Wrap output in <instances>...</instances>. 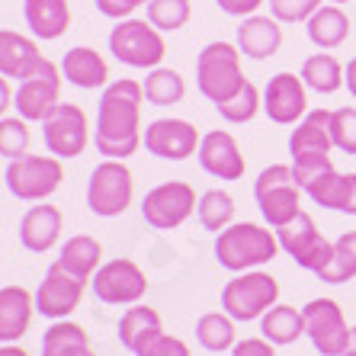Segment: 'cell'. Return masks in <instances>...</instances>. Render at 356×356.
Returning a JSON list of instances; mask_svg holds the SVG:
<instances>
[{
  "label": "cell",
  "mask_w": 356,
  "mask_h": 356,
  "mask_svg": "<svg viewBox=\"0 0 356 356\" xmlns=\"http://www.w3.org/2000/svg\"><path fill=\"white\" fill-rule=\"evenodd\" d=\"M141 103H145V87L132 77L113 81L99 97L97 109V135L93 145L106 161L132 158L141 145Z\"/></svg>",
  "instance_id": "1"
},
{
  "label": "cell",
  "mask_w": 356,
  "mask_h": 356,
  "mask_svg": "<svg viewBox=\"0 0 356 356\" xmlns=\"http://www.w3.org/2000/svg\"><path fill=\"white\" fill-rule=\"evenodd\" d=\"M276 254H280V238H276V232H270L266 225L238 222V225H228L216 238L218 264H222L225 270H232V273L257 270V266L270 264Z\"/></svg>",
  "instance_id": "2"
},
{
  "label": "cell",
  "mask_w": 356,
  "mask_h": 356,
  "mask_svg": "<svg viewBox=\"0 0 356 356\" xmlns=\"http://www.w3.org/2000/svg\"><path fill=\"white\" fill-rule=\"evenodd\" d=\"M241 49L232 42H209L196 58V87L199 93L212 103H225L248 83L244 71H241Z\"/></svg>",
  "instance_id": "3"
},
{
  "label": "cell",
  "mask_w": 356,
  "mask_h": 356,
  "mask_svg": "<svg viewBox=\"0 0 356 356\" xmlns=\"http://www.w3.org/2000/svg\"><path fill=\"white\" fill-rule=\"evenodd\" d=\"M254 196H257L260 216L270 228H282L302 216V186L296 183L292 164H273L260 170L257 183H254Z\"/></svg>",
  "instance_id": "4"
},
{
  "label": "cell",
  "mask_w": 356,
  "mask_h": 356,
  "mask_svg": "<svg viewBox=\"0 0 356 356\" xmlns=\"http://www.w3.org/2000/svg\"><path fill=\"white\" fill-rule=\"evenodd\" d=\"M273 305H280V282L264 270L238 273L222 289V312L234 321H254L264 318Z\"/></svg>",
  "instance_id": "5"
},
{
  "label": "cell",
  "mask_w": 356,
  "mask_h": 356,
  "mask_svg": "<svg viewBox=\"0 0 356 356\" xmlns=\"http://www.w3.org/2000/svg\"><path fill=\"white\" fill-rule=\"evenodd\" d=\"M109 51H113V58L122 61L129 67H161L167 55V45H164V35L161 29H154L151 23L145 19H119L113 26V33H109Z\"/></svg>",
  "instance_id": "6"
},
{
  "label": "cell",
  "mask_w": 356,
  "mask_h": 356,
  "mask_svg": "<svg viewBox=\"0 0 356 356\" xmlns=\"http://www.w3.org/2000/svg\"><path fill=\"white\" fill-rule=\"evenodd\" d=\"M65 167L61 158H45V154H26L7 164V186L10 193L23 202H42L61 186Z\"/></svg>",
  "instance_id": "7"
},
{
  "label": "cell",
  "mask_w": 356,
  "mask_h": 356,
  "mask_svg": "<svg viewBox=\"0 0 356 356\" xmlns=\"http://www.w3.org/2000/svg\"><path fill=\"white\" fill-rule=\"evenodd\" d=\"M132 170L122 161H103L93 167L90 186H87V206L93 216L113 218L122 216L125 209L132 206Z\"/></svg>",
  "instance_id": "8"
},
{
  "label": "cell",
  "mask_w": 356,
  "mask_h": 356,
  "mask_svg": "<svg viewBox=\"0 0 356 356\" xmlns=\"http://www.w3.org/2000/svg\"><path fill=\"white\" fill-rule=\"evenodd\" d=\"M276 238H280V248L286 250L302 270H312L315 276L321 273L334 257V244L318 232L315 218L308 216V212H302V216L292 218L289 225L276 228Z\"/></svg>",
  "instance_id": "9"
},
{
  "label": "cell",
  "mask_w": 356,
  "mask_h": 356,
  "mask_svg": "<svg viewBox=\"0 0 356 356\" xmlns=\"http://www.w3.org/2000/svg\"><path fill=\"white\" fill-rule=\"evenodd\" d=\"M61 81H65L61 67L45 58L33 77L19 81L17 103H13L17 116H23L26 122H45L61 103Z\"/></svg>",
  "instance_id": "10"
},
{
  "label": "cell",
  "mask_w": 356,
  "mask_h": 356,
  "mask_svg": "<svg viewBox=\"0 0 356 356\" xmlns=\"http://www.w3.org/2000/svg\"><path fill=\"white\" fill-rule=\"evenodd\" d=\"M196 190L190 183L183 180H170V183H161L154 190L145 196L141 202V216L151 228L158 232H170V228H180L186 218L196 212Z\"/></svg>",
  "instance_id": "11"
},
{
  "label": "cell",
  "mask_w": 356,
  "mask_h": 356,
  "mask_svg": "<svg viewBox=\"0 0 356 356\" xmlns=\"http://www.w3.org/2000/svg\"><path fill=\"white\" fill-rule=\"evenodd\" d=\"M42 135H45V148L51 158H77L83 154L87 141H90V122L87 113L74 103H58V109L42 122Z\"/></svg>",
  "instance_id": "12"
},
{
  "label": "cell",
  "mask_w": 356,
  "mask_h": 356,
  "mask_svg": "<svg viewBox=\"0 0 356 356\" xmlns=\"http://www.w3.org/2000/svg\"><path fill=\"white\" fill-rule=\"evenodd\" d=\"M305 334L312 337L321 356H343L347 353L350 324L343 318V308L334 298H312L305 308Z\"/></svg>",
  "instance_id": "13"
},
{
  "label": "cell",
  "mask_w": 356,
  "mask_h": 356,
  "mask_svg": "<svg viewBox=\"0 0 356 356\" xmlns=\"http://www.w3.org/2000/svg\"><path fill=\"white\" fill-rule=\"evenodd\" d=\"M148 292V276L135 260H109L93 273V296L106 305H135Z\"/></svg>",
  "instance_id": "14"
},
{
  "label": "cell",
  "mask_w": 356,
  "mask_h": 356,
  "mask_svg": "<svg viewBox=\"0 0 356 356\" xmlns=\"http://www.w3.org/2000/svg\"><path fill=\"white\" fill-rule=\"evenodd\" d=\"M264 109L276 125L302 122L308 113V87L302 81V74L280 71L276 77H270V83L264 90Z\"/></svg>",
  "instance_id": "15"
},
{
  "label": "cell",
  "mask_w": 356,
  "mask_h": 356,
  "mask_svg": "<svg viewBox=\"0 0 356 356\" xmlns=\"http://www.w3.org/2000/svg\"><path fill=\"white\" fill-rule=\"evenodd\" d=\"M199 132L186 119H154L145 129V148L161 161H186L199 151Z\"/></svg>",
  "instance_id": "16"
},
{
  "label": "cell",
  "mask_w": 356,
  "mask_h": 356,
  "mask_svg": "<svg viewBox=\"0 0 356 356\" xmlns=\"http://www.w3.org/2000/svg\"><path fill=\"white\" fill-rule=\"evenodd\" d=\"M81 296H83V280L71 276L58 264H51V270L45 273L39 292H35V312L61 321L81 305Z\"/></svg>",
  "instance_id": "17"
},
{
  "label": "cell",
  "mask_w": 356,
  "mask_h": 356,
  "mask_svg": "<svg viewBox=\"0 0 356 356\" xmlns=\"http://www.w3.org/2000/svg\"><path fill=\"white\" fill-rule=\"evenodd\" d=\"M196 154H199L202 170H206V174H212V177H218V180H241V177H244V170H248L244 154H241L234 135L232 132H222V129L202 135Z\"/></svg>",
  "instance_id": "18"
},
{
  "label": "cell",
  "mask_w": 356,
  "mask_h": 356,
  "mask_svg": "<svg viewBox=\"0 0 356 356\" xmlns=\"http://www.w3.org/2000/svg\"><path fill=\"white\" fill-rule=\"evenodd\" d=\"M45 61V55L39 51L35 39L13 29H0V74L26 81L39 71V65Z\"/></svg>",
  "instance_id": "19"
},
{
  "label": "cell",
  "mask_w": 356,
  "mask_h": 356,
  "mask_svg": "<svg viewBox=\"0 0 356 356\" xmlns=\"http://www.w3.org/2000/svg\"><path fill=\"white\" fill-rule=\"evenodd\" d=\"M282 45V26L273 17H244L238 26V49L250 61L273 58Z\"/></svg>",
  "instance_id": "20"
},
{
  "label": "cell",
  "mask_w": 356,
  "mask_h": 356,
  "mask_svg": "<svg viewBox=\"0 0 356 356\" xmlns=\"http://www.w3.org/2000/svg\"><path fill=\"white\" fill-rule=\"evenodd\" d=\"M35 296L23 286H7L0 289V343H17L33 321Z\"/></svg>",
  "instance_id": "21"
},
{
  "label": "cell",
  "mask_w": 356,
  "mask_h": 356,
  "mask_svg": "<svg viewBox=\"0 0 356 356\" xmlns=\"http://www.w3.org/2000/svg\"><path fill=\"white\" fill-rule=\"evenodd\" d=\"M61 212L55 206H33L19 222V241L26 250L33 254H45L58 244L61 238Z\"/></svg>",
  "instance_id": "22"
},
{
  "label": "cell",
  "mask_w": 356,
  "mask_h": 356,
  "mask_svg": "<svg viewBox=\"0 0 356 356\" xmlns=\"http://www.w3.org/2000/svg\"><path fill=\"white\" fill-rule=\"evenodd\" d=\"M23 17L35 39L51 42L67 33V26H71V3L67 0H23Z\"/></svg>",
  "instance_id": "23"
},
{
  "label": "cell",
  "mask_w": 356,
  "mask_h": 356,
  "mask_svg": "<svg viewBox=\"0 0 356 356\" xmlns=\"http://www.w3.org/2000/svg\"><path fill=\"white\" fill-rule=\"evenodd\" d=\"M61 74H65L67 83H74L81 90H97V87H103V83L109 81V65L97 49L77 45V49H71L65 55V61H61Z\"/></svg>",
  "instance_id": "24"
},
{
  "label": "cell",
  "mask_w": 356,
  "mask_h": 356,
  "mask_svg": "<svg viewBox=\"0 0 356 356\" xmlns=\"http://www.w3.org/2000/svg\"><path fill=\"white\" fill-rule=\"evenodd\" d=\"M334 138H331V109H312L305 113V119L298 122V129H292L289 135V154H308V151H324L331 154Z\"/></svg>",
  "instance_id": "25"
},
{
  "label": "cell",
  "mask_w": 356,
  "mask_h": 356,
  "mask_svg": "<svg viewBox=\"0 0 356 356\" xmlns=\"http://www.w3.org/2000/svg\"><path fill=\"white\" fill-rule=\"evenodd\" d=\"M305 193L315 199L318 206L356 216V174H337V170H327V174H324L321 180L312 183Z\"/></svg>",
  "instance_id": "26"
},
{
  "label": "cell",
  "mask_w": 356,
  "mask_h": 356,
  "mask_svg": "<svg viewBox=\"0 0 356 356\" xmlns=\"http://www.w3.org/2000/svg\"><path fill=\"white\" fill-rule=\"evenodd\" d=\"M99 257H103V248H99L97 238H90V234H74V238H67L65 244H61V254L55 264H58L61 270H67L71 276L87 282L99 270Z\"/></svg>",
  "instance_id": "27"
},
{
  "label": "cell",
  "mask_w": 356,
  "mask_h": 356,
  "mask_svg": "<svg viewBox=\"0 0 356 356\" xmlns=\"http://www.w3.org/2000/svg\"><path fill=\"white\" fill-rule=\"evenodd\" d=\"M305 29H308V39L315 42L318 49L331 51V49H337V45H343V42H347L350 17L343 13V7H340V3H324L315 17L305 23Z\"/></svg>",
  "instance_id": "28"
},
{
  "label": "cell",
  "mask_w": 356,
  "mask_h": 356,
  "mask_svg": "<svg viewBox=\"0 0 356 356\" xmlns=\"http://www.w3.org/2000/svg\"><path fill=\"white\" fill-rule=\"evenodd\" d=\"M302 81H305L308 90L337 93L340 87H347V67L340 65L331 51H318V55H308L305 65H302Z\"/></svg>",
  "instance_id": "29"
},
{
  "label": "cell",
  "mask_w": 356,
  "mask_h": 356,
  "mask_svg": "<svg viewBox=\"0 0 356 356\" xmlns=\"http://www.w3.org/2000/svg\"><path fill=\"white\" fill-rule=\"evenodd\" d=\"M260 334H264L273 347H286L296 343L305 334V312H298L292 305H273L260 318Z\"/></svg>",
  "instance_id": "30"
},
{
  "label": "cell",
  "mask_w": 356,
  "mask_h": 356,
  "mask_svg": "<svg viewBox=\"0 0 356 356\" xmlns=\"http://www.w3.org/2000/svg\"><path fill=\"white\" fill-rule=\"evenodd\" d=\"M158 334H164V327H161V315L154 308L135 305V308H129L122 315V321H119V340H122V347L132 350V353H138V350L145 347L151 337H158Z\"/></svg>",
  "instance_id": "31"
},
{
  "label": "cell",
  "mask_w": 356,
  "mask_h": 356,
  "mask_svg": "<svg viewBox=\"0 0 356 356\" xmlns=\"http://www.w3.org/2000/svg\"><path fill=\"white\" fill-rule=\"evenodd\" d=\"M141 87H145V99L151 106H177L186 93V83L174 67H151Z\"/></svg>",
  "instance_id": "32"
},
{
  "label": "cell",
  "mask_w": 356,
  "mask_h": 356,
  "mask_svg": "<svg viewBox=\"0 0 356 356\" xmlns=\"http://www.w3.org/2000/svg\"><path fill=\"white\" fill-rule=\"evenodd\" d=\"M318 280L331 282V286L356 280V232L340 234V238L334 241V257H331V264L318 273Z\"/></svg>",
  "instance_id": "33"
},
{
  "label": "cell",
  "mask_w": 356,
  "mask_h": 356,
  "mask_svg": "<svg viewBox=\"0 0 356 356\" xmlns=\"http://www.w3.org/2000/svg\"><path fill=\"white\" fill-rule=\"evenodd\" d=\"M234 196L225 190H209L206 196L199 199V222H202V228H209V232L222 234L228 225H234Z\"/></svg>",
  "instance_id": "34"
},
{
  "label": "cell",
  "mask_w": 356,
  "mask_h": 356,
  "mask_svg": "<svg viewBox=\"0 0 356 356\" xmlns=\"http://www.w3.org/2000/svg\"><path fill=\"white\" fill-rule=\"evenodd\" d=\"M196 340L212 353H222V350L234 347V318L225 315V312H212V315H202L196 324Z\"/></svg>",
  "instance_id": "35"
},
{
  "label": "cell",
  "mask_w": 356,
  "mask_h": 356,
  "mask_svg": "<svg viewBox=\"0 0 356 356\" xmlns=\"http://www.w3.org/2000/svg\"><path fill=\"white\" fill-rule=\"evenodd\" d=\"M260 106H264V93L254 87V83H244L238 93H234L232 99H225V103H218V113H222L225 122H250V119L260 113Z\"/></svg>",
  "instance_id": "36"
},
{
  "label": "cell",
  "mask_w": 356,
  "mask_h": 356,
  "mask_svg": "<svg viewBox=\"0 0 356 356\" xmlns=\"http://www.w3.org/2000/svg\"><path fill=\"white\" fill-rule=\"evenodd\" d=\"M145 10H148V23L161 33H177L190 23V0H151Z\"/></svg>",
  "instance_id": "37"
},
{
  "label": "cell",
  "mask_w": 356,
  "mask_h": 356,
  "mask_svg": "<svg viewBox=\"0 0 356 356\" xmlns=\"http://www.w3.org/2000/svg\"><path fill=\"white\" fill-rule=\"evenodd\" d=\"M29 122L23 116H3L0 119V158L17 161L29 154Z\"/></svg>",
  "instance_id": "38"
},
{
  "label": "cell",
  "mask_w": 356,
  "mask_h": 356,
  "mask_svg": "<svg viewBox=\"0 0 356 356\" xmlns=\"http://www.w3.org/2000/svg\"><path fill=\"white\" fill-rule=\"evenodd\" d=\"M327 170H334V161H331V154H324V151H308V154L292 158V174H296V183L302 186V193L315 180H321Z\"/></svg>",
  "instance_id": "39"
},
{
  "label": "cell",
  "mask_w": 356,
  "mask_h": 356,
  "mask_svg": "<svg viewBox=\"0 0 356 356\" xmlns=\"http://www.w3.org/2000/svg\"><path fill=\"white\" fill-rule=\"evenodd\" d=\"M331 138L343 154H356V106L331 109Z\"/></svg>",
  "instance_id": "40"
},
{
  "label": "cell",
  "mask_w": 356,
  "mask_h": 356,
  "mask_svg": "<svg viewBox=\"0 0 356 356\" xmlns=\"http://www.w3.org/2000/svg\"><path fill=\"white\" fill-rule=\"evenodd\" d=\"M266 3L270 17L280 23H308L324 7V0H266Z\"/></svg>",
  "instance_id": "41"
},
{
  "label": "cell",
  "mask_w": 356,
  "mask_h": 356,
  "mask_svg": "<svg viewBox=\"0 0 356 356\" xmlns=\"http://www.w3.org/2000/svg\"><path fill=\"white\" fill-rule=\"evenodd\" d=\"M65 343H90V337H87V331H83L81 324L61 318V321H55L49 331H45L42 347H65Z\"/></svg>",
  "instance_id": "42"
},
{
  "label": "cell",
  "mask_w": 356,
  "mask_h": 356,
  "mask_svg": "<svg viewBox=\"0 0 356 356\" xmlns=\"http://www.w3.org/2000/svg\"><path fill=\"white\" fill-rule=\"evenodd\" d=\"M135 356H190V347H186L180 337H170V334H158V337H151L148 343H145V347H141Z\"/></svg>",
  "instance_id": "43"
},
{
  "label": "cell",
  "mask_w": 356,
  "mask_h": 356,
  "mask_svg": "<svg viewBox=\"0 0 356 356\" xmlns=\"http://www.w3.org/2000/svg\"><path fill=\"white\" fill-rule=\"evenodd\" d=\"M151 0H97V10L103 13V17H109V19H129L135 13V10H141V7H148Z\"/></svg>",
  "instance_id": "44"
},
{
  "label": "cell",
  "mask_w": 356,
  "mask_h": 356,
  "mask_svg": "<svg viewBox=\"0 0 356 356\" xmlns=\"http://www.w3.org/2000/svg\"><path fill=\"white\" fill-rule=\"evenodd\" d=\"M216 3H218V10H222V13L244 19V17H254L266 0H216Z\"/></svg>",
  "instance_id": "45"
},
{
  "label": "cell",
  "mask_w": 356,
  "mask_h": 356,
  "mask_svg": "<svg viewBox=\"0 0 356 356\" xmlns=\"http://www.w3.org/2000/svg\"><path fill=\"white\" fill-rule=\"evenodd\" d=\"M234 356H276V350L266 337H250L234 343Z\"/></svg>",
  "instance_id": "46"
},
{
  "label": "cell",
  "mask_w": 356,
  "mask_h": 356,
  "mask_svg": "<svg viewBox=\"0 0 356 356\" xmlns=\"http://www.w3.org/2000/svg\"><path fill=\"white\" fill-rule=\"evenodd\" d=\"M42 356H97L90 343H65V347H42Z\"/></svg>",
  "instance_id": "47"
},
{
  "label": "cell",
  "mask_w": 356,
  "mask_h": 356,
  "mask_svg": "<svg viewBox=\"0 0 356 356\" xmlns=\"http://www.w3.org/2000/svg\"><path fill=\"white\" fill-rule=\"evenodd\" d=\"M13 106V87H10V81L3 74H0V119L7 116V109Z\"/></svg>",
  "instance_id": "48"
},
{
  "label": "cell",
  "mask_w": 356,
  "mask_h": 356,
  "mask_svg": "<svg viewBox=\"0 0 356 356\" xmlns=\"http://www.w3.org/2000/svg\"><path fill=\"white\" fill-rule=\"evenodd\" d=\"M347 90L356 97V58H350V65H347Z\"/></svg>",
  "instance_id": "49"
},
{
  "label": "cell",
  "mask_w": 356,
  "mask_h": 356,
  "mask_svg": "<svg viewBox=\"0 0 356 356\" xmlns=\"http://www.w3.org/2000/svg\"><path fill=\"white\" fill-rule=\"evenodd\" d=\"M0 356H29V353H26V350H19L17 343H3V347H0Z\"/></svg>",
  "instance_id": "50"
},
{
  "label": "cell",
  "mask_w": 356,
  "mask_h": 356,
  "mask_svg": "<svg viewBox=\"0 0 356 356\" xmlns=\"http://www.w3.org/2000/svg\"><path fill=\"white\" fill-rule=\"evenodd\" d=\"M343 356H356V327H350V337H347V353Z\"/></svg>",
  "instance_id": "51"
},
{
  "label": "cell",
  "mask_w": 356,
  "mask_h": 356,
  "mask_svg": "<svg viewBox=\"0 0 356 356\" xmlns=\"http://www.w3.org/2000/svg\"><path fill=\"white\" fill-rule=\"evenodd\" d=\"M331 3H347V0H331Z\"/></svg>",
  "instance_id": "52"
}]
</instances>
